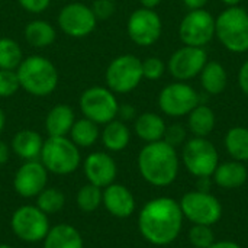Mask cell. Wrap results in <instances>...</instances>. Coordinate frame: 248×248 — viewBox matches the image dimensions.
Segmentation results:
<instances>
[{"mask_svg":"<svg viewBox=\"0 0 248 248\" xmlns=\"http://www.w3.org/2000/svg\"><path fill=\"white\" fill-rule=\"evenodd\" d=\"M23 51L17 41L3 36L0 38V68L16 70L23 61Z\"/></svg>","mask_w":248,"mask_h":248,"instance_id":"obj_30","label":"cell"},{"mask_svg":"<svg viewBox=\"0 0 248 248\" xmlns=\"http://www.w3.org/2000/svg\"><path fill=\"white\" fill-rule=\"evenodd\" d=\"M142 78V61L134 54L118 55L105 71L106 87L115 94H126L135 90Z\"/></svg>","mask_w":248,"mask_h":248,"instance_id":"obj_6","label":"cell"},{"mask_svg":"<svg viewBox=\"0 0 248 248\" xmlns=\"http://www.w3.org/2000/svg\"><path fill=\"white\" fill-rule=\"evenodd\" d=\"M90 9L97 20H106L116 12V4L113 0H93Z\"/></svg>","mask_w":248,"mask_h":248,"instance_id":"obj_37","label":"cell"},{"mask_svg":"<svg viewBox=\"0 0 248 248\" xmlns=\"http://www.w3.org/2000/svg\"><path fill=\"white\" fill-rule=\"evenodd\" d=\"M10 150L23 161H31V160H39L44 140L39 132L33 129H20L17 131L10 144Z\"/></svg>","mask_w":248,"mask_h":248,"instance_id":"obj_19","label":"cell"},{"mask_svg":"<svg viewBox=\"0 0 248 248\" xmlns=\"http://www.w3.org/2000/svg\"><path fill=\"white\" fill-rule=\"evenodd\" d=\"M126 32L129 39L138 46H151L155 44L163 32V22L154 9L140 7L134 10L126 22Z\"/></svg>","mask_w":248,"mask_h":248,"instance_id":"obj_14","label":"cell"},{"mask_svg":"<svg viewBox=\"0 0 248 248\" xmlns=\"http://www.w3.org/2000/svg\"><path fill=\"white\" fill-rule=\"evenodd\" d=\"M238 84L244 94L248 96V60L241 65L238 71Z\"/></svg>","mask_w":248,"mask_h":248,"instance_id":"obj_40","label":"cell"},{"mask_svg":"<svg viewBox=\"0 0 248 248\" xmlns=\"http://www.w3.org/2000/svg\"><path fill=\"white\" fill-rule=\"evenodd\" d=\"M60 29L70 38H86L92 35L97 26V19L90 6L78 1L67 3L57 16Z\"/></svg>","mask_w":248,"mask_h":248,"instance_id":"obj_13","label":"cell"},{"mask_svg":"<svg viewBox=\"0 0 248 248\" xmlns=\"http://www.w3.org/2000/svg\"><path fill=\"white\" fill-rule=\"evenodd\" d=\"M137 109L129 105V103H124V105H119V109H118V116L121 121L124 122H129V121H135L137 118Z\"/></svg>","mask_w":248,"mask_h":248,"instance_id":"obj_39","label":"cell"},{"mask_svg":"<svg viewBox=\"0 0 248 248\" xmlns=\"http://www.w3.org/2000/svg\"><path fill=\"white\" fill-rule=\"evenodd\" d=\"M189 241L195 248H209L215 243V234L209 225H193L189 231Z\"/></svg>","mask_w":248,"mask_h":248,"instance_id":"obj_33","label":"cell"},{"mask_svg":"<svg viewBox=\"0 0 248 248\" xmlns=\"http://www.w3.org/2000/svg\"><path fill=\"white\" fill-rule=\"evenodd\" d=\"M215 125H217L215 112L205 103H199L187 115V126L195 137L206 138L214 131Z\"/></svg>","mask_w":248,"mask_h":248,"instance_id":"obj_27","label":"cell"},{"mask_svg":"<svg viewBox=\"0 0 248 248\" xmlns=\"http://www.w3.org/2000/svg\"><path fill=\"white\" fill-rule=\"evenodd\" d=\"M215 36L234 54L248 51V12L241 6L222 10L215 19Z\"/></svg>","mask_w":248,"mask_h":248,"instance_id":"obj_4","label":"cell"},{"mask_svg":"<svg viewBox=\"0 0 248 248\" xmlns=\"http://www.w3.org/2000/svg\"><path fill=\"white\" fill-rule=\"evenodd\" d=\"M10 227L20 241L29 244L44 241L51 228L48 215L36 205H23L17 208L10 218Z\"/></svg>","mask_w":248,"mask_h":248,"instance_id":"obj_9","label":"cell"},{"mask_svg":"<svg viewBox=\"0 0 248 248\" xmlns=\"http://www.w3.org/2000/svg\"><path fill=\"white\" fill-rule=\"evenodd\" d=\"M74 122L76 113L73 108L65 103H58L45 116V131L48 137H68Z\"/></svg>","mask_w":248,"mask_h":248,"instance_id":"obj_20","label":"cell"},{"mask_svg":"<svg viewBox=\"0 0 248 248\" xmlns=\"http://www.w3.org/2000/svg\"><path fill=\"white\" fill-rule=\"evenodd\" d=\"M209 0H183L185 6L189 10H196V9H205Z\"/></svg>","mask_w":248,"mask_h":248,"instance_id":"obj_42","label":"cell"},{"mask_svg":"<svg viewBox=\"0 0 248 248\" xmlns=\"http://www.w3.org/2000/svg\"><path fill=\"white\" fill-rule=\"evenodd\" d=\"M212 180L211 177H199L198 179V190L199 192H211Z\"/></svg>","mask_w":248,"mask_h":248,"instance_id":"obj_43","label":"cell"},{"mask_svg":"<svg viewBox=\"0 0 248 248\" xmlns=\"http://www.w3.org/2000/svg\"><path fill=\"white\" fill-rule=\"evenodd\" d=\"M78 105L83 116L97 125H105L118 116L119 103L116 94L103 86H92L86 89L80 96Z\"/></svg>","mask_w":248,"mask_h":248,"instance_id":"obj_7","label":"cell"},{"mask_svg":"<svg viewBox=\"0 0 248 248\" xmlns=\"http://www.w3.org/2000/svg\"><path fill=\"white\" fill-rule=\"evenodd\" d=\"M224 4H227L228 7H232V6H238L241 0H221Z\"/></svg>","mask_w":248,"mask_h":248,"instance_id":"obj_47","label":"cell"},{"mask_svg":"<svg viewBox=\"0 0 248 248\" xmlns=\"http://www.w3.org/2000/svg\"><path fill=\"white\" fill-rule=\"evenodd\" d=\"M102 205L115 218L125 219L135 212V198L132 192L119 183H112L103 189Z\"/></svg>","mask_w":248,"mask_h":248,"instance_id":"obj_18","label":"cell"},{"mask_svg":"<svg viewBox=\"0 0 248 248\" xmlns=\"http://www.w3.org/2000/svg\"><path fill=\"white\" fill-rule=\"evenodd\" d=\"M179 205L183 217L193 225L212 227L222 217V206L219 201L209 192H189L183 195Z\"/></svg>","mask_w":248,"mask_h":248,"instance_id":"obj_10","label":"cell"},{"mask_svg":"<svg viewBox=\"0 0 248 248\" xmlns=\"http://www.w3.org/2000/svg\"><path fill=\"white\" fill-rule=\"evenodd\" d=\"M206 62L208 54L203 48L185 45L171 54L167 68L177 81H187L199 76Z\"/></svg>","mask_w":248,"mask_h":248,"instance_id":"obj_15","label":"cell"},{"mask_svg":"<svg viewBox=\"0 0 248 248\" xmlns=\"http://www.w3.org/2000/svg\"><path fill=\"white\" fill-rule=\"evenodd\" d=\"M247 12H248V10H247Z\"/></svg>","mask_w":248,"mask_h":248,"instance_id":"obj_49","label":"cell"},{"mask_svg":"<svg viewBox=\"0 0 248 248\" xmlns=\"http://www.w3.org/2000/svg\"><path fill=\"white\" fill-rule=\"evenodd\" d=\"M0 248H15V247H12V246H9V244H0Z\"/></svg>","mask_w":248,"mask_h":248,"instance_id":"obj_48","label":"cell"},{"mask_svg":"<svg viewBox=\"0 0 248 248\" xmlns=\"http://www.w3.org/2000/svg\"><path fill=\"white\" fill-rule=\"evenodd\" d=\"M166 122L164 119L154 113V112H144L138 115L134 121V131L140 140H142L145 144L161 141L166 132Z\"/></svg>","mask_w":248,"mask_h":248,"instance_id":"obj_22","label":"cell"},{"mask_svg":"<svg viewBox=\"0 0 248 248\" xmlns=\"http://www.w3.org/2000/svg\"><path fill=\"white\" fill-rule=\"evenodd\" d=\"M4 126H6V113H4V110L0 108V134L3 132Z\"/></svg>","mask_w":248,"mask_h":248,"instance_id":"obj_46","label":"cell"},{"mask_svg":"<svg viewBox=\"0 0 248 248\" xmlns=\"http://www.w3.org/2000/svg\"><path fill=\"white\" fill-rule=\"evenodd\" d=\"M141 3V7H145V9H155L163 0H138Z\"/></svg>","mask_w":248,"mask_h":248,"instance_id":"obj_45","label":"cell"},{"mask_svg":"<svg viewBox=\"0 0 248 248\" xmlns=\"http://www.w3.org/2000/svg\"><path fill=\"white\" fill-rule=\"evenodd\" d=\"M52 0H17L19 6L32 15H41L44 13L49 6Z\"/></svg>","mask_w":248,"mask_h":248,"instance_id":"obj_38","label":"cell"},{"mask_svg":"<svg viewBox=\"0 0 248 248\" xmlns=\"http://www.w3.org/2000/svg\"><path fill=\"white\" fill-rule=\"evenodd\" d=\"M68 135V138L78 148H89L97 142V140L100 138V131L97 124L83 116L81 119H76Z\"/></svg>","mask_w":248,"mask_h":248,"instance_id":"obj_28","label":"cell"},{"mask_svg":"<svg viewBox=\"0 0 248 248\" xmlns=\"http://www.w3.org/2000/svg\"><path fill=\"white\" fill-rule=\"evenodd\" d=\"M215 183L222 189H238L247 182L248 171L244 163L232 160L218 164L215 173L212 174Z\"/></svg>","mask_w":248,"mask_h":248,"instance_id":"obj_23","label":"cell"},{"mask_svg":"<svg viewBox=\"0 0 248 248\" xmlns=\"http://www.w3.org/2000/svg\"><path fill=\"white\" fill-rule=\"evenodd\" d=\"M20 89L16 70H1L0 68V99L12 97Z\"/></svg>","mask_w":248,"mask_h":248,"instance_id":"obj_34","label":"cell"},{"mask_svg":"<svg viewBox=\"0 0 248 248\" xmlns=\"http://www.w3.org/2000/svg\"><path fill=\"white\" fill-rule=\"evenodd\" d=\"M44 248H84L80 231L70 224H57L44 238Z\"/></svg>","mask_w":248,"mask_h":248,"instance_id":"obj_21","label":"cell"},{"mask_svg":"<svg viewBox=\"0 0 248 248\" xmlns=\"http://www.w3.org/2000/svg\"><path fill=\"white\" fill-rule=\"evenodd\" d=\"M26 42L33 48H46L54 44L57 38L55 28L44 19H33L26 23L23 29Z\"/></svg>","mask_w":248,"mask_h":248,"instance_id":"obj_26","label":"cell"},{"mask_svg":"<svg viewBox=\"0 0 248 248\" xmlns=\"http://www.w3.org/2000/svg\"><path fill=\"white\" fill-rule=\"evenodd\" d=\"M20 89L35 97H46L55 92L60 74L55 64L44 55L25 57L16 68Z\"/></svg>","mask_w":248,"mask_h":248,"instance_id":"obj_3","label":"cell"},{"mask_svg":"<svg viewBox=\"0 0 248 248\" xmlns=\"http://www.w3.org/2000/svg\"><path fill=\"white\" fill-rule=\"evenodd\" d=\"M65 205L64 193L57 187H45L36 196V206L46 215L60 212Z\"/></svg>","mask_w":248,"mask_h":248,"instance_id":"obj_32","label":"cell"},{"mask_svg":"<svg viewBox=\"0 0 248 248\" xmlns=\"http://www.w3.org/2000/svg\"><path fill=\"white\" fill-rule=\"evenodd\" d=\"M102 196H103V189L87 183L81 186L76 195V203L77 208L86 214L94 212L100 205H102Z\"/></svg>","mask_w":248,"mask_h":248,"instance_id":"obj_31","label":"cell"},{"mask_svg":"<svg viewBox=\"0 0 248 248\" xmlns=\"http://www.w3.org/2000/svg\"><path fill=\"white\" fill-rule=\"evenodd\" d=\"M100 140L106 150L112 153H119L128 147L131 141V131L126 122L121 119H113L103 125V129L100 132Z\"/></svg>","mask_w":248,"mask_h":248,"instance_id":"obj_24","label":"cell"},{"mask_svg":"<svg viewBox=\"0 0 248 248\" xmlns=\"http://www.w3.org/2000/svg\"><path fill=\"white\" fill-rule=\"evenodd\" d=\"M179 36L187 46L203 48L215 36V17L205 9L190 10L180 22Z\"/></svg>","mask_w":248,"mask_h":248,"instance_id":"obj_12","label":"cell"},{"mask_svg":"<svg viewBox=\"0 0 248 248\" xmlns=\"http://www.w3.org/2000/svg\"><path fill=\"white\" fill-rule=\"evenodd\" d=\"M182 160L187 171L198 179L211 177L219 164V155L215 145L202 137H193L185 142Z\"/></svg>","mask_w":248,"mask_h":248,"instance_id":"obj_8","label":"cell"},{"mask_svg":"<svg viewBox=\"0 0 248 248\" xmlns=\"http://www.w3.org/2000/svg\"><path fill=\"white\" fill-rule=\"evenodd\" d=\"M138 170L148 185L170 186L179 174V154L163 140L145 144L138 154Z\"/></svg>","mask_w":248,"mask_h":248,"instance_id":"obj_2","label":"cell"},{"mask_svg":"<svg viewBox=\"0 0 248 248\" xmlns=\"http://www.w3.org/2000/svg\"><path fill=\"white\" fill-rule=\"evenodd\" d=\"M9 157H10V147L3 140H0V166L6 164L9 161Z\"/></svg>","mask_w":248,"mask_h":248,"instance_id":"obj_41","label":"cell"},{"mask_svg":"<svg viewBox=\"0 0 248 248\" xmlns=\"http://www.w3.org/2000/svg\"><path fill=\"white\" fill-rule=\"evenodd\" d=\"M201 103L199 93L185 81L170 83L158 94L160 110L171 118L187 116Z\"/></svg>","mask_w":248,"mask_h":248,"instance_id":"obj_11","label":"cell"},{"mask_svg":"<svg viewBox=\"0 0 248 248\" xmlns=\"http://www.w3.org/2000/svg\"><path fill=\"white\" fill-rule=\"evenodd\" d=\"M183 218L179 202L166 196L155 198L142 206L138 215V230L145 241L164 247L180 235Z\"/></svg>","mask_w":248,"mask_h":248,"instance_id":"obj_1","label":"cell"},{"mask_svg":"<svg viewBox=\"0 0 248 248\" xmlns=\"http://www.w3.org/2000/svg\"><path fill=\"white\" fill-rule=\"evenodd\" d=\"M166 73V64L158 57H148L142 61V76L147 80H158Z\"/></svg>","mask_w":248,"mask_h":248,"instance_id":"obj_35","label":"cell"},{"mask_svg":"<svg viewBox=\"0 0 248 248\" xmlns=\"http://www.w3.org/2000/svg\"><path fill=\"white\" fill-rule=\"evenodd\" d=\"M209 248H241L234 241H215Z\"/></svg>","mask_w":248,"mask_h":248,"instance_id":"obj_44","label":"cell"},{"mask_svg":"<svg viewBox=\"0 0 248 248\" xmlns=\"http://www.w3.org/2000/svg\"><path fill=\"white\" fill-rule=\"evenodd\" d=\"M39 161L48 173L68 176L81 164L80 148L68 137H48L44 140Z\"/></svg>","mask_w":248,"mask_h":248,"instance_id":"obj_5","label":"cell"},{"mask_svg":"<svg viewBox=\"0 0 248 248\" xmlns=\"http://www.w3.org/2000/svg\"><path fill=\"white\" fill-rule=\"evenodd\" d=\"M228 154L237 161H248V128L234 126L231 128L224 140Z\"/></svg>","mask_w":248,"mask_h":248,"instance_id":"obj_29","label":"cell"},{"mask_svg":"<svg viewBox=\"0 0 248 248\" xmlns=\"http://www.w3.org/2000/svg\"><path fill=\"white\" fill-rule=\"evenodd\" d=\"M186 128L180 124H173L170 126L166 128V132H164V137H163V141H166L169 145L177 148L179 145H183L186 142Z\"/></svg>","mask_w":248,"mask_h":248,"instance_id":"obj_36","label":"cell"},{"mask_svg":"<svg viewBox=\"0 0 248 248\" xmlns=\"http://www.w3.org/2000/svg\"><path fill=\"white\" fill-rule=\"evenodd\" d=\"M83 170L87 182L100 189L115 183L118 176L116 161L105 151H94L89 154L83 161Z\"/></svg>","mask_w":248,"mask_h":248,"instance_id":"obj_17","label":"cell"},{"mask_svg":"<svg viewBox=\"0 0 248 248\" xmlns=\"http://www.w3.org/2000/svg\"><path fill=\"white\" fill-rule=\"evenodd\" d=\"M48 183V170L39 160L23 161L16 170L13 179V187L20 198H36Z\"/></svg>","mask_w":248,"mask_h":248,"instance_id":"obj_16","label":"cell"},{"mask_svg":"<svg viewBox=\"0 0 248 248\" xmlns=\"http://www.w3.org/2000/svg\"><path fill=\"white\" fill-rule=\"evenodd\" d=\"M199 76H201L202 89L211 96H218L227 89L228 84L227 70L218 61H208Z\"/></svg>","mask_w":248,"mask_h":248,"instance_id":"obj_25","label":"cell"}]
</instances>
